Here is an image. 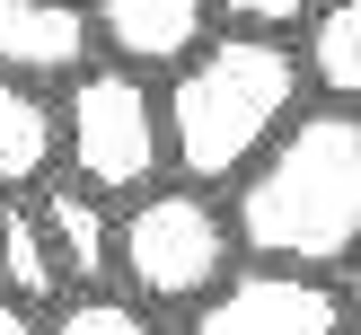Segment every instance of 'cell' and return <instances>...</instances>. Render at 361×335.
I'll use <instances>...</instances> for the list:
<instances>
[{
	"instance_id": "obj_8",
	"label": "cell",
	"mask_w": 361,
	"mask_h": 335,
	"mask_svg": "<svg viewBox=\"0 0 361 335\" xmlns=\"http://www.w3.org/2000/svg\"><path fill=\"white\" fill-rule=\"evenodd\" d=\"M35 221H44L53 238V264H62V291H80V282H115V221H106V194L97 185H53V176H35L27 185Z\"/></svg>"
},
{
	"instance_id": "obj_4",
	"label": "cell",
	"mask_w": 361,
	"mask_h": 335,
	"mask_svg": "<svg viewBox=\"0 0 361 335\" xmlns=\"http://www.w3.org/2000/svg\"><path fill=\"white\" fill-rule=\"evenodd\" d=\"M62 115V168L97 194H141L168 176V106H159L150 71L133 62H80L71 71Z\"/></svg>"
},
{
	"instance_id": "obj_9",
	"label": "cell",
	"mask_w": 361,
	"mask_h": 335,
	"mask_svg": "<svg viewBox=\"0 0 361 335\" xmlns=\"http://www.w3.org/2000/svg\"><path fill=\"white\" fill-rule=\"evenodd\" d=\"M62 159V115L35 80H0V194H27Z\"/></svg>"
},
{
	"instance_id": "obj_14",
	"label": "cell",
	"mask_w": 361,
	"mask_h": 335,
	"mask_svg": "<svg viewBox=\"0 0 361 335\" xmlns=\"http://www.w3.org/2000/svg\"><path fill=\"white\" fill-rule=\"evenodd\" d=\"M335 291H344V317H353V327H361V247H353V256H344V282H335Z\"/></svg>"
},
{
	"instance_id": "obj_2",
	"label": "cell",
	"mask_w": 361,
	"mask_h": 335,
	"mask_svg": "<svg viewBox=\"0 0 361 335\" xmlns=\"http://www.w3.org/2000/svg\"><path fill=\"white\" fill-rule=\"evenodd\" d=\"M300 88H309V71H300V53L282 35H264V27L203 35L159 88V106H168V168L194 176V185H229L300 115Z\"/></svg>"
},
{
	"instance_id": "obj_12",
	"label": "cell",
	"mask_w": 361,
	"mask_h": 335,
	"mask_svg": "<svg viewBox=\"0 0 361 335\" xmlns=\"http://www.w3.org/2000/svg\"><path fill=\"white\" fill-rule=\"evenodd\" d=\"M53 327H62V335H150L159 317L141 309L123 282H80V291L53 300Z\"/></svg>"
},
{
	"instance_id": "obj_10",
	"label": "cell",
	"mask_w": 361,
	"mask_h": 335,
	"mask_svg": "<svg viewBox=\"0 0 361 335\" xmlns=\"http://www.w3.org/2000/svg\"><path fill=\"white\" fill-rule=\"evenodd\" d=\"M300 71H309V88H326L335 106H361V0H317L309 18H300Z\"/></svg>"
},
{
	"instance_id": "obj_6",
	"label": "cell",
	"mask_w": 361,
	"mask_h": 335,
	"mask_svg": "<svg viewBox=\"0 0 361 335\" xmlns=\"http://www.w3.org/2000/svg\"><path fill=\"white\" fill-rule=\"evenodd\" d=\"M88 35L133 71H176L212 35V0H88Z\"/></svg>"
},
{
	"instance_id": "obj_1",
	"label": "cell",
	"mask_w": 361,
	"mask_h": 335,
	"mask_svg": "<svg viewBox=\"0 0 361 335\" xmlns=\"http://www.w3.org/2000/svg\"><path fill=\"white\" fill-rule=\"evenodd\" d=\"M229 185H238L229 229L247 256L335 274L361 247V106L326 97L317 115H291Z\"/></svg>"
},
{
	"instance_id": "obj_13",
	"label": "cell",
	"mask_w": 361,
	"mask_h": 335,
	"mask_svg": "<svg viewBox=\"0 0 361 335\" xmlns=\"http://www.w3.org/2000/svg\"><path fill=\"white\" fill-rule=\"evenodd\" d=\"M317 0H212V18H229V27H264V35H282V27H300Z\"/></svg>"
},
{
	"instance_id": "obj_7",
	"label": "cell",
	"mask_w": 361,
	"mask_h": 335,
	"mask_svg": "<svg viewBox=\"0 0 361 335\" xmlns=\"http://www.w3.org/2000/svg\"><path fill=\"white\" fill-rule=\"evenodd\" d=\"M97 53L80 0H0V80H71V71Z\"/></svg>"
},
{
	"instance_id": "obj_3",
	"label": "cell",
	"mask_w": 361,
	"mask_h": 335,
	"mask_svg": "<svg viewBox=\"0 0 361 335\" xmlns=\"http://www.w3.org/2000/svg\"><path fill=\"white\" fill-rule=\"evenodd\" d=\"M229 264H238V229H229V212L212 203L194 176L185 185H141L133 212L115 221V282L150 317L194 309Z\"/></svg>"
},
{
	"instance_id": "obj_11",
	"label": "cell",
	"mask_w": 361,
	"mask_h": 335,
	"mask_svg": "<svg viewBox=\"0 0 361 335\" xmlns=\"http://www.w3.org/2000/svg\"><path fill=\"white\" fill-rule=\"evenodd\" d=\"M0 291H18L27 309L62 300V264H53V238H44L27 194H0Z\"/></svg>"
},
{
	"instance_id": "obj_5",
	"label": "cell",
	"mask_w": 361,
	"mask_h": 335,
	"mask_svg": "<svg viewBox=\"0 0 361 335\" xmlns=\"http://www.w3.org/2000/svg\"><path fill=\"white\" fill-rule=\"evenodd\" d=\"M194 335H335L353 327L344 317V291H335L317 264H282V256H256V264H229L185 317Z\"/></svg>"
}]
</instances>
